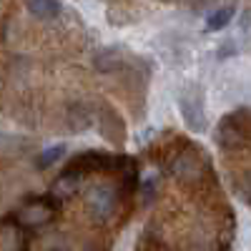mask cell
I'll list each match as a JSON object with an SVG mask.
<instances>
[{"label": "cell", "instance_id": "3", "mask_svg": "<svg viewBox=\"0 0 251 251\" xmlns=\"http://www.w3.org/2000/svg\"><path fill=\"white\" fill-rule=\"evenodd\" d=\"M0 251H25V231L20 224L0 226Z\"/></svg>", "mask_w": 251, "mask_h": 251}, {"label": "cell", "instance_id": "6", "mask_svg": "<svg viewBox=\"0 0 251 251\" xmlns=\"http://www.w3.org/2000/svg\"><path fill=\"white\" fill-rule=\"evenodd\" d=\"M174 174L181 176V178L199 176V161H196V156H178V161L174 163Z\"/></svg>", "mask_w": 251, "mask_h": 251}, {"label": "cell", "instance_id": "8", "mask_svg": "<svg viewBox=\"0 0 251 251\" xmlns=\"http://www.w3.org/2000/svg\"><path fill=\"white\" fill-rule=\"evenodd\" d=\"M63 153H66V146H53V149H46L38 156V169H48L50 163H55Z\"/></svg>", "mask_w": 251, "mask_h": 251}, {"label": "cell", "instance_id": "9", "mask_svg": "<svg viewBox=\"0 0 251 251\" xmlns=\"http://www.w3.org/2000/svg\"><path fill=\"white\" fill-rule=\"evenodd\" d=\"M231 50H236V48H234V43L221 46V48H219V58H228V53H231Z\"/></svg>", "mask_w": 251, "mask_h": 251}, {"label": "cell", "instance_id": "1", "mask_svg": "<svg viewBox=\"0 0 251 251\" xmlns=\"http://www.w3.org/2000/svg\"><path fill=\"white\" fill-rule=\"evenodd\" d=\"M53 203L48 201V199H33V201H28L20 211L15 214V224H20V226H28V228H35V226H43V224H48L50 219H53Z\"/></svg>", "mask_w": 251, "mask_h": 251}, {"label": "cell", "instance_id": "7", "mask_svg": "<svg viewBox=\"0 0 251 251\" xmlns=\"http://www.w3.org/2000/svg\"><path fill=\"white\" fill-rule=\"evenodd\" d=\"M231 15H234L231 8H219V10H214L211 15L206 18V30H221V28H226L228 23H231Z\"/></svg>", "mask_w": 251, "mask_h": 251}, {"label": "cell", "instance_id": "4", "mask_svg": "<svg viewBox=\"0 0 251 251\" xmlns=\"http://www.w3.org/2000/svg\"><path fill=\"white\" fill-rule=\"evenodd\" d=\"M28 10L40 20H48L60 13V3L58 0H28Z\"/></svg>", "mask_w": 251, "mask_h": 251}, {"label": "cell", "instance_id": "5", "mask_svg": "<svg viewBox=\"0 0 251 251\" xmlns=\"http://www.w3.org/2000/svg\"><path fill=\"white\" fill-rule=\"evenodd\" d=\"M78 183H80V176H75V174H63V176H58V181L53 183V196H58V199L73 196V194L78 191Z\"/></svg>", "mask_w": 251, "mask_h": 251}, {"label": "cell", "instance_id": "2", "mask_svg": "<svg viewBox=\"0 0 251 251\" xmlns=\"http://www.w3.org/2000/svg\"><path fill=\"white\" fill-rule=\"evenodd\" d=\"M88 211L98 219V221H106L113 216L116 211V194L111 186H93L88 191Z\"/></svg>", "mask_w": 251, "mask_h": 251}]
</instances>
